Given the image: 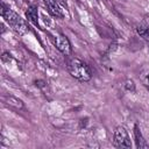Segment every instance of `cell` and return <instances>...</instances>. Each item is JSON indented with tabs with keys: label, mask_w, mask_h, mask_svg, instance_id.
<instances>
[{
	"label": "cell",
	"mask_w": 149,
	"mask_h": 149,
	"mask_svg": "<svg viewBox=\"0 0 149 149\" xmlns=\"http://www.w3.org/2000/svg\"><path fill=\"white\" fill-rule=\"evenodd\" d=\"M6 104L9 105V106H13L17 109H21L23 108V102L22 100H20L19 98H15L13 95H9V97H6Z\"/></svg>",
	"instance_id": "ba28073f"
},
{
	"label": "cell",
	"mask_w": 149,
	"mask_h": 149,
	"mask_svg": "<svg viewBox=\"0 0 149 149\" xmlns=\"http://www.w3.org/2000/svg\"><path fill=\"white\" fill-rule=\"evenodd\" d=\"M45 5H47V8L49 10V13L56 17H62L63 14L61 12V8L58 6V3L56 2V0H44Z\"/></svg>",
	"instance_id": "5b68a950"
},
{
	"label": "cell",
	"mask_w": 149,
	"mask_h": 149,
	"mask_svg": "<svg viewBox=\"0 0 149 149\" xmlns=\"http://www.w3.org/2000/svg\"><path fill=\"white\" fill-rule=\"evenodd\" d=\"M141 80L147 87H149V70H146L141 73Z\"/></svg>",
	"instance_id": "8fae6325"
},
{
	"label": "cell",
	"mask_w": 149,
	"mask_h": 149,
	"mask_svg": "<svg viewBox=\"0 0 149 149\" xmlns=\"http://www.w3.org/2000/svg\"><path fill=\"white\" fill-rule=\"evenodd\" d=\"M113 142H114V146L118 148H125V149L132 148V142H130L129 135H128L126 128L122 126H118L115 128L114 134H113Z\"/></svg>",
	"instance_id": "3957f363"
},
{
	"label": "cell",
	"mask_w": 149,
	"mask_h": 149,
	"mask_svg": "<svg viewBox=\"0 0 149 149\" xmlns=\"http://www.w3.org/2000/svg\"><path fill=\"white\" fill-rule=\"evenodd\" d=\"M136 31H137V34H139L141 37H143L146 41H149V28H148L147 26H144V24L137 26V27H136Z\"/></svg>",
	"instance_id": "9c48e42d"
},
{
	"label": "cell",
	"mask_w": 149,
	"mask_h": 149,
	"mask_svg": "<svg viewBox=\"0 0 149 149\" xmlns=\"http://www.w3.org/2000/svg\"><path fill=\"white\" fill-rule=\"evenodd\" d=\"M125 88L129 92H135V84L133 79H127L125 81Z\"/></svg>",
	"instance_id": "30bf717a"
},
{
	"label": "cell",
	"mask_w": 149,
	"mask_h": 149,
	"mask_svg": "<svg viewBox=\"0 0 149 149\" xmlns=\"http://www.w3.org/2000/svg\"><path fill=\"white\" fill-rule=\"evenodd\" d=\"M26 16L28 19L29 22H31L34 26H38V14H37V8L35 6H29L27 12H26Z\"/></svg>",
	"instance_id": "52a82bcc"
},
{
	"label": "cell",
	"mask_w": 149,
	"mask_h": 149,
	"mask_svg": "<svg viewBox=\"0 0 149 149\" xmlns=\"http://www.w3.org/2000/svg\"><path fill=\"white\" fill-rule=\"evenodd\" d=\"M35 85L38 86V87H42L44 85V81L43 80H37V81H35Z\"/></svg>",
	"instance_id": "7c38bea8"
},
{
	"label": "cell",
	"mask_w": 149,
	"mask_h": 149,
	"mask_svg": "<svg viewBox=\"0 0 149 149\" xmlns=\"http://www.w3.org/2000/svg\"><path fill=\"white\" fill-rule=\"evenodd\" d=\"M1 15L5 19V21L10 26V28L19 35H23L28 31V27L23 21V19H21L20 15H17L12 9L7 8L3 3L1 5Z\"/></svg>",
	"instance_id": "7a4b0ae2"
},
{
	"label": "cell",
	"mask_w": 149,
	"mask_h": 149,
	"mask_svg": "<svg viewBox=\"0 0 149 149\" xmlns=\"http://www.w3.org/2000/svg\"><path fill=\"white\" fill-rule=\"evenodd\" d=\"M134 137H135V142H136L137 148H140V149L141 148H148V143L146 142V140H144V137H143V135H142L137 125L134 126Z\"/></svg>",
	"instance_id": "8992f818"
},
{
	"label": "cell",
	"mask_w": 149,
	"mask_h": 149,
	"mask_svg": "<svg viewBox=\"0 0 149 149\" xmlns=\"http://www.w3.org/2000/svg\"><path fill=\"white\" fill-rule=\"evenodd\" d=\"M68 71L74 79L79 81H88L92 77L91 70L87 64L78 58H71L68 62Z\"/></svg>",
	"instance_id": "6da1fadb"
},
{
	"label": "cell",
	"mask_w": 149,
	"mask_h": 149,
	"mask_svg": "<svg viewBox=\"0 0 149 149\" xmlns=\"http://www.w3.org/2000/svg\"><path fill=\"white\" fill-rule=\"evenodd\" d=\"M55 45L64 56H70L72 54L71 43L64 34H56L55 35Z\"/></svg>",
	"instance_id": "277c9868"
}]
</instances>
